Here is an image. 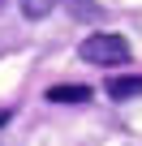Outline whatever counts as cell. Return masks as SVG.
Here are the masks:
<instances>
[{
  "mask_svg": "<svg viewBox=\"0 0 142 146\" xmlns=\"http://www.w3.org/2000/svg\"><path fill=\"white\" fill-rule=\"evenodd\" d=\"M129 52H133L129 39H125V35H108V30L82 39V47H78V56H82L86 64H108V69H112V64H125Z\"/></svg>",
  "mask_w": 142,
  "mask_h": 146,
  "instance_id": "1",
  "label": "cell"
},
{
  "mask_svg": "<svg viewBox=\"0 0 142 146\" xmlns=\"http://www.w3.org/2000/svg\"><path fill=\"white\" fill-rule=\"evenodd\" d=\"M47 99H52V103H86L91 90H86V86H52Z\"/></svg>",
  "mask_w": 142,
  "mask_h": 146,
  "instance_id": "2",
  "label": "cell"
},
{
  "mask_svg": "<svg viewBox=\"0 0 142 146\" xmlns=\"http://www.w3.org/2000/svg\"><path fill=\"white\" fill-rule=\"evenodd\" d=\"M108 95L112 99H133V95H142V78H112Z\"/></svg>",
  "mask_w": 142,
  "mask_h": 146,
  "instance_id": "3",
  "label": "cell"
},
{
  "mask_svg": "<svg viewBox=\"0 0 142 146\" xmlns=\"http://www.w3.org/2000/svg\"><path fill=\"white\" fill-rule=\"evenodd\" d=\"M56 9V0H22V13L30 17V22H39V17H47Z\"/></svg>",
  "mask_w": 142,
  "mask_h": 146,
  "instance_id": "4",
  "label": "cell"
}]
</instances>
